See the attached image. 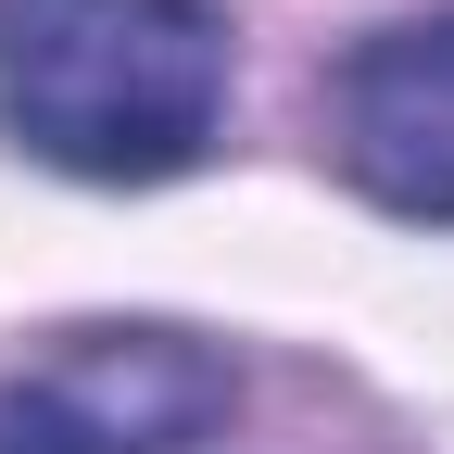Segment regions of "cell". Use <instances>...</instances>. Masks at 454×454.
I'll list each match as a JSON object with an SVG mask.
<instances>
[{
	"instance_id": "obj_1",
	"label": "cell",
	"mask_w": 454,
	"mask_h": 454,
	"mask_svg": "<svg viewBox=\"0 0 454 454\" xmlns=\"http://www.w3.org/2000/svg\"><path fill=\"white\" fill-rule=\"evenodd\" d=\"M227 114L215 0H0V127L101 190L202 164Z\"/></svg>"
},
{
	"instance_id": "obj_2",
	"label": "cell",
	"mask_w": 454,
	"mask_h": 454,
	"mask_svg": "<svg viewBox=\"0 0 454 454\" xmlns=\"http://www.w3.org/2000/svg\"><path fill=\"white\" fill-rule=\"evenodd\" d=\"M227 429V366L177 328H89L76 354L0 379V454H202Z\"/></svg>"
},
{
	"instance_id": "obj_3",
	"label": "cell",
	"mask_w": 454,
	"mask_h": 454,
	"mask_svg": "<svg viewBox=\"0 0 454 454\" xmlns=\"http://www.w3.org/2000/svg\"><path fill=\"white\" fill-rule=\"evenodd\" d=\"M328 152L379 215L454 227V13L379 26L328 76Z\"/></svg>"
}]
</instances>
